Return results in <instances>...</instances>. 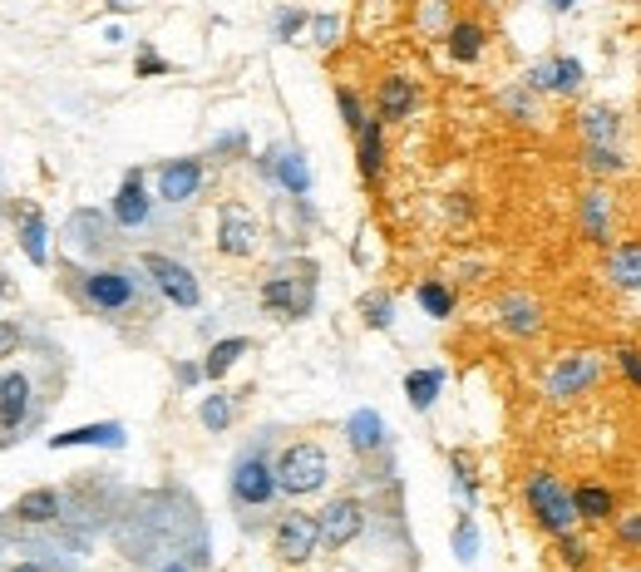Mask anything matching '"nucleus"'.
Masks as SVG:
<instances>
[{"label":"nucleus","mask_w":641,"mask_h":572,"mask_svg":"<svg viewBox=\"0 0 641 572\" xmlns=\"http://www.w3.org/2000/svg\"><path fill=\"white\" fill-rule=\"evenodd\" d=\"M524 509H528V523H533L538 533H548V538H563V533H573L577 523H582L577 519V503H573V488H567L553 469H533V474L524 478Z\"/></svg>","instance_id":"nucleus-1"},{"label":"nucleus","mask_w":641,"mask_h":572,"mask_svg":"<svg viewBox=\"0 0 641 572\" xmlns=\"http://www.w3.org/2000/svg\"><path fill=\"white\" fill-rule=\"evenodd\" d=\"M262 247V223H256V212L247 202H223L217 208V252L242 262Z\"/></svg>","instance_id":"nucleus-9"},{"label":"nucleus","mask_w":641,"mask_h":572,"mask_svg":"<svg viewBox=\"0 0 641 572\" xmlns=\"http://www.w3.org/2000/svg\"><path fill=\"white\" fill-rule=\"evenodd\" d=\"M524 85L533 89L538 99H577L588 89V64L577 60V54H543L538 64H528Z\"/></svg>","instance_id":"nucleus-8"},{"label":"nucleus","mask_w":641,"mask_h":572,"mask_svg":"<svg viewBox=\"0 0 641 572\" xmlns=\"http://www.w3.org/2000/svg\"><path fill=\"white\" fill-rule=\"evenodd\" d=\"M85 445H99V449H124L128 435L118 420H99V424H79V430H64V435H50V449H85Z\"/></svg>","instance_id":"nucleus-22"},{"label":"nucleus","mask_w":641,"mask_h":572,"mask_svg":"<svg viewBox=\"0 0 641 572\" xmlns=\"http://www.w3.org/2000/svg\"><path fill=\"white\" fill-rule=\"evenodd\" d=\"M306 25H311V15L301 11V5H277V11H272V35H277L281 45H291Z\"/></svg>","instance_id":"nucleus-40"},{"label":"nucleus","mask_w":641,"mask_h":572,"mask_svg":"<svg viewBox=\"0 0 641 572\" xmlns=\"http://www.w3.org/2000/svg\"><path fill=\"white\" fill-rule=\"evenodd\" d=\"M553 548H557V562H563L567 572H588L592 562H598V552H592V538L588 533H563V538H553Z\"/></svg>","instance_id":"nucleus-31"},{"label":"nucleus","mask_w":641,"mask_h":572,"mask_svg":"<svg viewBox=\"0 0 641 572\" xmlns=\"http://www.w3.org/2000/svg\"><path fill=\"white\" fill-rule=\"evenodd\" d=\"M449 543H454V558H460L464 568H469V562H479L483 543H479V523H474V513H460V523H454V538H449Z\"/></svg>","instance_id":"nucleus-37"},{"label":"nucleus","mask_w":641,"mask_h":572,"mask_svg":"<svg viewBox=\"0 0 641 572\" xmlns=\"http://www.w3.org/2000/svg\"><path fill=\"white\" fill-rule=\"evenodd\" d=\"M203 159H168L159 169V198L168 202V208H183V202H192L198 192H203Z\"/></svg>","instance_id":"nucleus-15"},{"label":"nucleus","mask_w":641,"mask_h":572,"mask_svg":"<svg viewBox=\"0 0 641 572\" xmlns=\"http://www.w3.org/2000/svg\"><path fill=\"white\" fill-rule=\"evenodd\" d=\"M499 109L513 119V124H524V128H533L538 119H543V114H538V95H533V89H528V85H513V89H503V95H499Z\"/></svg>","instance_id":"nucleus-33"},{"label":"nucleus","mask_w":641,"mask_h":572,"mask_svg":"<svg viewBox=\"0 0 641 572\" xmlns=\"http://www.w3.org/2000/svg\"><path fill=\"white\" fill-rule=\"evenodd\" d=\"M45 237H50V227H45V217L30 208V212H25V223H21V247H25V257H30L35 266L50 262V247H45Z\"/></svg>","instance_id":"nucleus-36"},{"label":"nucleus","mask_w":641,"mask_h":572,"mask_svg":"<svg viewBox=\"0 0 641 572\" xmlns=\"http://www.w3.org/2000/svg\"><path fill=\"white\" fill-rule=\"evenodd\" d=\"M316 519H320V548L341 552V548H351V543L365 533V503H361V498H351V494L331 498Z\"/></svg>","instance_id":"nucleus-12"},{"label":"nucleus","mask_w":641,"mask_h":572,"mask_svg":"<svg viewBox=\"0 0 641 572\" xmlns=\"http://www.w3.org/2000/svg\"><path fill=\"white\" fill-rule=\"evenodd\" d=\"M602 282L621 297H637L641 291V237H627V243L607 247V262H602Z\"/></svg>","instance_id":"nucleus-16"},{"label":"nucleus","mask_w":641,"mask_h":572,"mask_svg":"<svg viewBox=\"0 0 641 572\" xmlns=\"http://www.w3.org/2000/svg\"><path fill=\"white\" fill-rule=\"evenodd\" d=\"M139 272L153 282V291H159L163 301H173L178 311H192L198 301H203V286H198V276H192V266H183L178 257L168 252H143L139 257Z\"/></svg>","instance_id":"nucleus-6"},{"label":"nucleus","mask_w":641,"mask_h":572,"mask_svg":"<svg viewBox=\"0 0 641 572\" xmlns=\"http://www.w3.org/2000/svg\"><path fill=\"white\" fill-rule=\"evenodd\" d=\"M262 307L281 321H301L311 307H316V262L301 266H281L262 282Z\"/></svg>","instance_id":"nucleus-3"},{"label":"nucleus","mask_w":641,"mask_h":572,"mask_svg":"<svg viewBox=\"0 0 641 572\" xmlns=\"http://www.w3.org/2000/svg\"><path fill=\"white\" fill-rule=\"evenodd\" d=\"M139 272H128V266H95V272L79 276V297L89 301L95 311L114 316V311H128L139 301Z\"/></svg>","instance_id":"nucleus-7"},{"label":"nucleus","mask_w":641,"mask_h":572,"mask_svg":"<svg viewBox=\"0 0 641 572\" xmlns=\"http://www.w3.org/2000/svg\"><path fill=\"white\" fill-rule=\"evenodd\" d=\"M336 109H341V124L351 128V134H361L365 128V104H361V95H355V89H345V85H336Z\"/></svg>","instance_id":"nucleus-43"},{"label":"nucleus","mask_w":641,"mask_h":572,"mask_svg":"<svg viewBox=\"0 0 641 572\" xmlns=\"http://www.w3.org/2000/svg\"><path fill=\"white\" fill-rule=\"evenodd\" d=\"M247 350H252V340H247V336H223V340H213V350L203 356V375L217 385L237 361H242Z\"/></svg>","instance_id":"nucleus-29"},{"label":"nucleus","mask_w":641,"mask_h":572,"mask_svg":"<svg viewBox=\"0 0 641 572\" xmlns=\"http://www.w3.org/2000/svg\"><path fill=\"white\" fill-rule=\"evenodd\" d=\"M11 572H45V568H35V562H21V568H11Z\"/></svg>","instance_id":"nucleus-50"},{"label":"nucleus","mask_w":641,"mask_h":572,"mask_svg":"<svg viewBox=\"0 0 641 572\" xmlns=\"http://www.w3.org/2000/svg\"><path fill=\"white\" fill-rule=\"evenodd\" d=\"M493 321H499L508 336L533 340V336H543L548 311H543V301H538L533 291H508V297H499V307H493Z\"/></svg>","instance_id":"nucleus-13"},{"label":"nucleus","mask_w":641,"mask_h":572,"mask_svg":"<svg viewBox=\"0 0 641 572\" xmlns=\"http://www.w3.org/2000/svg\"><path fill=\"white\" fill-rule=\"evenodd\" d=\"M320 548V519L316 513H287V519L272 529V552L291 568H301L306 558H316Z\"/></svg>","instance_id":"nucleus-10"},{"label":"nucleus","mask_w":641,"mask_h":572,"mask_svg":"<svg viewBox=\"0 0 641 572\" xmlns=\"http://www.w3.org/2000/svg\"><path fill=\"white\" fill-rule=\"evenodd\" d=\"M449 478H454V494H460V503L469 509L474 498H479V469H474V459L464 455V449H454V455H449Z\"/></svg>","instance_id":"nucleus-35"},{"label":"nucleus","mask_w":641,"mask_h":572,"mask_svg":"<svg viewBox=\"0 0 641 572\" xmlns=\"http://www.w3.org/2000/svg\"><path fill=\"white\" fill-rule=\"evenodd\" d=\"M483 50H489V25L474 21V15H460V21L444 30V54L454 64H479Z\"/></svg>","instance_id":"nucleus-19"},{"label":"nucleus","mask_w":641,"mask_h":572,"mask_svg":"<svg viewBox=\"0 0 641 572\" xmlns=\"http://www.w3.org/2000/svg\"><path fill=\"white\" fill-rule=\"evenodd\" d=\"M612 365H617V375L631 385V390L641 395V346H631V340H617L612 346Z\"/></svg>","instance_id":"nucleus-42"},{"label":"nucleus","mask_w":641,"mask_h":572,"mask_svg":"<svg viewBox=\"0 0 641 572\" xmlns=\"http://www.w3.org/2000/svg\"><path fill=\"white\" fill-rule=\"evenodd\" d=\"M577 163H582V173L598 178V183L621 178V173L631 169L627 153H621V144H577Z\"/></svg>","instance_id":"nucleus-25"},{"label":"nucleus","mask_w":641,"mask_h":572,"mask_svg":"<svg viewBox=\"0 0 641 572\" xmlns=\"http://www.w3.org/2000/svg\"><path fill=\"white\" fill-rule=\"evenodd\" d=\"M227 488H232V503H237V509H267L272 498L281 494L277 459H267L262 449H247V455L232 464V478H227Z\"/></svg>","instance_id":"nucleus-5"},{"label":"nucleus","mask_w":641,"mask_h":572,"mask_svg":"<svg viewBox=\"0 0 641 572\" xmlns=\"http://www.w3.org/2000/svg\"><path fill=\"white\" fill-rule=\"evenodd\" d=\"M439 395H444V371H439V365H425V371H410V375H405V400H410V410L429 414Z\"/></svg>","instance_id":"nucleus-27"},{"label":"nucleus","mask_w":641,"mask_h":572,"mask_svg":"<svg viewBox=\"0 0 641 572\" xmlns=\"http://www.w3.org/2000/svg\"><path fill=\"white\" fill-rule=\"evenodd\" d=\"M355 169H361V178L370 188L385 178V124L380 119H365V128L355 134Z\"/></svg>","instance_id":"nucleus-24"},{"label":"nucleus","mask_w":641,"mask_h":572,"mask_svg":"<svg viewBox=\"0 0 641 572\" xmlns=\"http://www.w3.org/2000/svg\"><path fill=\"white\" fill-rule=\"evenodd\" d=\"M548 5V15H573L577 11V0H543Z\"/></svg>","instance_id":"nucleus-48"},{"label":"nucleus","mask_w":641,"mask_h":572,"mask_svg":"<svg viewBox=\"0 0 641 572\" xmlns=\"http://www.w3.org/2000/svg\"><path fill=\"white\" fill-rule=\"evenodd\" d=\"M419 104V89L410 75H385L380 85H375V119L380 124H400V119H410Z\"/></svg>","instance_id":"nucleus-18"},{"label":"nucleus","mask_w":641,"mask_h":572,"mask_svg":"<svg viewBox=\"0 0 641 572\" xmlns=\"http://www.w3.org/2000/svg\"><path fill=\"white\" fill-rule=\"evenodd\" d=\"M256 169L267 173L272 183H281L291 198H306L311 192V169H306V153L301 149H267L256 159Z\"/></svg>","instance_id":"nucleus-17"},{"label":"nucleus","mask_w":641,"mask_h":572,"mask_svg":"<svg viewBox=\"0 0 641 572\" xmlns=\"http://www.w3.org/2000/svg\"><path fill=\"white\" fill-rule=\"evenodd\" d=\"M573 503H577V519L588 523V529H602V523L617 519V494H612L607 484H598V478H582V484L573 488Z\"/></svg>","instance_id":"nucleus-20"},{"label":"nucleus","mask_w":641,"mask_h":572,"mask_svg":"<svg viewBox=\"0 0 641 572\" xmlns=\"http://www.w3.org/2000/svg\"><path fill=\"white\" fill-rule=\"evenodd\" d=\"M232 414H237V405H232V395H227V390L203 395V405H198V420H203L208 435H223L227 424H232Z\"/></svg>","instance_id":"nucleus-34"},{"label":"nucleus","mask_w":641,"mask_h":572,"mask_svg":"<svg viewBox=\"0 0 641 572\" xmlns=\"http://www.w3.org/2000/svg\"><path fill=\"white\" fill-rule=\"evenodd\" d=\"M237 149H247L242 134H227V138H217V144H213V153H237Z\"/></svg>","instance_id":"nucleus-47"},{"label":"nucleus","mask_w":641,"mask_h":572,"mask_svg":"<svg viewBox=\"0 0 641 572\" xmlns=\"http://www.w3.org/2000/svg\"><path fill=\"white\" fill-rule=\"evenodd\" d=\"M612 543L621 552H641V509H621L612 519Z\"/></svg>","instance_id":"nucleus-39"},{"label":"nucleus","mask_w":641,"mask_h":572,"mask_svg":"<svg viewBox=\"0 0 641 572\" xmlns=\"http://www.w3.org/2000/svg\"><path fill=\"white\" fill-rule=\"evenodd\" d=\"M361 316L370 331H390L395 326V297H390V291H370V297L361 301Z\"/></svg>","instance_id":"nucleus-38"},{"label":"nucleus","mask_w":641,"mask_h":572,"mask_svg":"<svg viewBox=\"0 0 641 572\" xmlns=\"http://www.w3.org/2000/svg\"><path fill=\"white\" fill-rule=\"evenodd\" d=\"M460 21L454 15V0H415V30L419 35H435V40H444V30Z\"/></svg>","instance_id":"nucleus-30"},{"label":"nucleus","mask_w":641,"mask_h":572,"mask_svg":"<svg viewBox=\"0 0 641 572\" xmlns=\"http://www.w3.org/2000/svg\"><path fill=\"white\" fill-rule=\"evenodd\" d=\"M159 572H192V568H188V562H163Z\"/></svg>","instance_id":"nucleus-49"},{"label":"nucleus","mask_w":641,"mask_h":572,"mask_svg":"<svg viewBox=\"0 0 641 572\" xmlns=\"http://www.w3.org/2000/svg\"><path fill=\"white\" fill-rule=\"evenodd\" d=\"M134 75H139V79H159V75H173V64L163 60L153 45H143V50H139V64H134Z\"/></svg>","instance_id":"nucleus-44"},{"label":"nucleus","mask_w":641,"mask_h":572,"mask_svg":"<svg viewBox=\"0 0 641 572\" xmlns=\"http://www.w3.org/2000/svg\"><path fill=\"white\" fill-rule=\"evenodd\" d=\"M15 346H21V326H15V321H0V361L15 356Z\"/></svg>","instance_id":"nucleus-45"},{"label":"nucleus","mask_w":641,"mask_h":572,"mask_svg":"<svg viewBox=\"0 0 641 572\" xmlns=\"http://www.w3.org/2000/svg\"><path fill=\"white\" fill-rule=\"evenodd\" d=\"M30 420V375L11 371L0 375V430H21V424Z\"/></svg>","instance_id":"nucleus-23"},{"label":"nucleus","mask_w":641,"mask_h":572,"mask_svg":"<svg viewBox=\"0 0 641 572\" xmlns=\"http://www.w3.org/2000/svg\"><path fill=\"white\" fill-rule=\"evenodd\" d=\"M109 217H114L124 233H134V227H149L153 198H149V188H143V169H128L124 173V183H118V192H114V208H109Z\"/></svg>","instance_id":"nucleus-14"},{"label":"nucleus","mask_w":641,"mask_h":572,"mask_svg":"<svg viewBox=\"0 0 641 572\" xmlns=\"http://www.w3.org/2000/svg\"><path fill=\"white\" fill-rule=\"evenodd\" d=\"M621 134H627V119L612 104H588L577 114V138L582 144H621Z\"/></svg>","instance_id":"nucleus-21"},{"label":"nucleus","mask_w":641,"mask_h":572,"mask_svg":"<svg viewBox=\"0 0 641 572\" xmlns=\"http://www.w3.org/2000/svg\"><path fill=\"white\" fill-rule=\"evenodd\" d=\"M598 381H602V356H598V350H567L563 361L548 371V381H543L548 405L567 410V405L588 400V395L598 390Z\"/></svg>","instance_id":"nucleus-4"},{"label":"nucleus","mask_w":641,"mask_h":572,"mask_svg":"<svg viewBox=\"0 0 641 572\" xmlns=\"http://www.w3.org/2000/svg\"><path fill=\"white\" fill-rule=\"evenodd\" d=\"M341 35H345V21L336 11L311 15V45H316V50H336V45H341Z\"/></svg>","instance_id":"nucleus-41"},{"label":"nucleus","mask_w":641,"mask_h":572,"mask_svg":"<svg viewBox=\"0 0 641 572\" xmlns=\"http://www.w3.org/2000/svg\"><path fill=\"white\" fill-rule=\"evenodd\" d=\"M637 75H641V60H637Z\"/></svg>","instance_id":"nucleus-51"},{"label":"nucleus","mask_w":641,"mask_h":572,"mask_svg":"<svg viewBox=\"0 0 641 572\" xmlns=\"http://www.w3.org/2000/svg\"><path fill=\"white\" fill-rule=\"evenodd\" d=\"M577 233L588 237L592 247H612V233H617V202L602 183L577 192Z\"/></svg>","instance_id":"nucleus-11"},{"label":"nucleus","mask_w":641,"mask_h":572,"mask_svg":"<svg viewBox=\"0 0 641 572\" xmlns=\"http://www.w3.org/2000/svg\"><path fill=\"white\" fill-rule=\"evenodd\" d=\"M415 301H419V311H425L429 321H449V316H454V307H460L454 286L439 282V276H425V282L415 286Z\"/></svg>","instance_id":"nucleus-28"},{"label":"nucleus","mask_w":641,"mask_h":572,"mask_svg":"<svg viewBox=\"0 0 641 572\" xmlns=\"http://www.w3.org/2000/svg\"><path fill=\"white\" fill-rule=\"evenodd\" d=\"M345 445H351L355 455H375V449L385 445V420H380V410H355L351 420H345Z\"/></svg>","instance_id":"nucleus-26"},{"label":"nucleus","mask_w":641,"mask_h":572,"mask_svg":"<svg viewBox=\"0 0 641 572\" xmlns=\"http://www.w3.org/2000/svg\"><path fill=\"white\" fill-rule=\"evenodd\" d=\"M60 513V494L54 488H30V494L15 498V519L21 523H50Z\"/></svg>","instance_id":"nucleus-32"},{"label":"nucleus","mask_w":641,"mask_h":572,"mask_svg":"<svg viewBox=\"0 0 641 572\" xmlns=\"http://www.w3.org/2000/svg\"><path fill=\"white\" fill-rule=\"evenodd\" d=\"M277 484H281V494H287V498L320 494V488L331 484V459H326V449L311 445V439L287 445L277 455Z\"/></svg>","instance_id":"nucleus-2"},{"label":"nucleus","mask_w":641,"mask_h":572,"mask_svg":"<svg viewBox=\"0 0 641 572\" xmlns=\"http://www.w3.org/2000/svg\"><path fill=\"white\" fill-rule=\"evenodd\" d=\"M198 381H208V375H203V365L183 361V365H178V385H198Z\"/></svg>","instance_id":"nucleus-46"}]
</instances>
